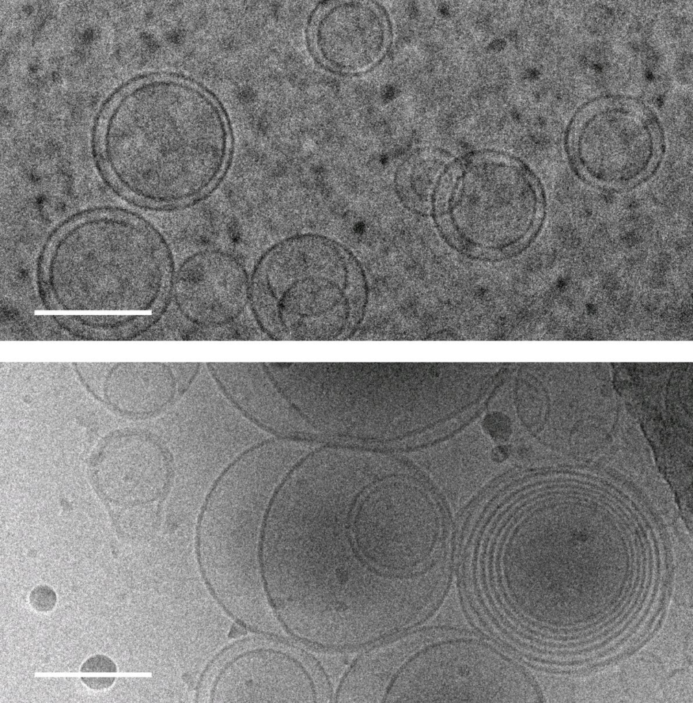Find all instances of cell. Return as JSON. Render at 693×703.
Masks as SVG:
<instances>
[{"instance_id":"6da1fadb","label":"cell","mask_w":693,"mask_h":703,"mask_svg":"<svg viewBox=\"0 0 693 703\" xmlns=\"http://www.w3.org/2000/svg\"><path fill=\"white\" fill-rule=\"evenodd\" d=\"M168 257L157 232L138 220L104 215L68 228L47 262L52 284L69 290L158 284Z\"/></svg>"},{"instance_id":"7a4b0ae2","label":"cell","mask_w":693,"mask_h":703,"mask_svg":"<svg viewBox=\"0 0 693 703\" xmlns=\"http://www.w3.org/2000/svg\"><path fill=\"white\" fill-rule=\"evenodd\" d=\"M448 187V211L459 240L496 249L515 244L532 229L538 199L528 175L508 158L474 156Z\"/></svg>"},{"instance_id":"3957f363","label":"cell","mask_w":693,"mask_h":703,"mask_svg":"<svg viewBox=\"0 0 693 703\" xmlns=\"http://www.w3.org/2000/svg\"><path fill=\"white\" fill-rule=\"evenodd\" d=\"M157 444L146 435L117 432L106 437L89 462L95 490L107 504L131 509L155 498Z\"/></svg>"},{"instance_id":"277c9868","label":"cell","mask_w":693,"mask_h":703,"mask_svg":"<svg viewBox=\"0 0 693 703\" xmlns=\"http://www.w3.org/2000/svg\"><path fill=\"white\" fill-rule=\"evenodd\" d=\"M314 39L319 54L330 67L361 71L383 54L388 39L387 24L382 12L370 3H342L319 16Z\"/></svg>"},{"instance_id":"5b68a950","label":"cell","mask_w":693,"mask_h":703,"mask_svg":"<svg viewBox=\"0 0 693 703\" xmlns=\"http://www.w3.org/2000/svg\"><path fill=\"white\" fill-rule=\"evenodd\" d=\"M576 152L591 176L606 183H621L645 171L652 157L653 144L649 135L637 131L593 133L579 138Z\"/></svg>"},{"instance_id":"8992f818","label":"cell","mask_w":693,"mask_h":703,"mask_svg":"<svg viewBox=\"0 0 693 703\" xmlns=\"http://www.w3.org/2000/svg\"><path fill=\"white\" fill-rule=\"evenodd\" d=\"M473 592L475 596L476 597V599L479 605V607L481 608L483 612L488 618L490 622L494 625L495 628L501 633L502 635L505 636L509 641H510L517 647L525 649L530 652L540 654L541 651V647H538L536 645L527 643L525 641H523L521 639L516 637L515 634H514L512 632H510L508 629H507L500 623L497 616L492 613L490 608L486 603L485 599L483 596V592L480 586H477L474 588Z\"/></svg>"},{"instance_id":"52a82bcc","label":"cell","mask_w":693,"mask_h":703,"mask_svg":"<svg viewBox=\"0 0 693 703\" xmlns=\"http://www.w3.org/2000/svg\"><path fill=\"white\" fill-rule=\"evenodd\" d=\"M31 606L38 612H48L55 607L57 597L55 591L47 585L36 586L30 592Z\"/></svg>"},{"instance_id":"ba28073f","label":"cell","mask_w":693,"mask_h":703,"mask_svg":"<svg viewBox=\"0 0 693 703\" xmlns=\"http://www.w3.org/2000/svg\"><path fill=\"white\" fill-rule=\"evenodd\" d=\"M484 426L487 433L495 440L505 441L511 432L509 419L501 414H492L486 417Z\"/></svg>"},{"instance_id":"9c48e42d","label":"cell","mask_w":693,"mask_h":703,"mask_svg":"<svg viewBox=\"0 0 693 703\" xmlns=\"http://www.w3.org/2000/svg\"><path fill=\"white\" fill-rule=\"evenodd\" d=\"M82 673L103 672L115 673L117 667L114 662L108 656L96 654L89 658L80 668Z\"/></svg>"},{"instance_id":"30bf717a","label":"cell","mask_w":693,"mask_h":703,"mask_svg":"<svg viewBox=\"0 0 693 703\" xmlns=\"http://www.w3.org/2000/svg\"><path fill=\"white\" fill-rule=\"evenodd\" d=\"M81 680L88 687L95 690H102L110 687L114 682L115 677H81Z\"/></svg>"},{"instance_id":"8fae6325","label":"cell","mask_w":693,"mask_h":703,"mask_svg":"<svg viewBox=\"0 0 693 703\" xmlns=\"http://www.w3.org/2000/svg\"><path fill=\"white\" fill-rule=\"evenodd\" d=\"M250 639H251V638H244V639H242V640H239V641H236V642L233 643L232 644H231V645H228V646H227V647H224L223 649H221V650H220V652H218V654H216V656H214V658H212V660H210V661H209V662H208V663L207 664V665L205 666V669H203V672L201 673V676H200V677H199V679H198V683H197V684H196V687H195V691H196V693H195V700H194V701H195L196 702H198V693H199V690H200V689H201V684H202L203 680V678H204V677H205V674L207 673V672L208 671V670H209V668L211 667L212 665V664H213V663H214V662H215V660H216V659H218V658H220V656H221V655H222V654H223V653L226 652H227V651L228 649H229L230 648H231V647H233L236 646V645L237 644H238V643H242V642H246V641H249Z\"/></svg>"},{"instance_id":"7c38bea8","label":"cell","mask_w":693,"mask_h":703,"mask_svg":"<svg viewBox=\"0 0 693 703\" xmlns=\"http://www.w3.org/2000/svg\"><path fill=\"white\" fill-rule=\"evenodd\" d=\"M508 453V449L505 447H497L492 452L493 458L497 461H501L507 457Z\"/></svg>"}]
</instances>
